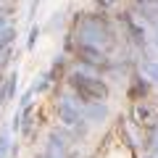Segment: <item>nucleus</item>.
<instances>
[{
  "instance_id": "nucleus-2",
  "label": "nucleus",
  "mask_w": 158,
  "mask_h": 158,
  "mask_svg": "<svg viewBox=\"0 0 158 158\" xmlns=\"http://www.w3.org/2000/svg\"><path fill=\"white\" fill-rule=\"evenodd\" d=\"M69 87L77 92V98L82 103H106V98H108L106 82L92 77V74H87V71H82V69L69 77Z\"/></svg>"
},
{
  "instance_id": "nucleus-7",
  "label": "nucleus",
  "mask_w": 158,
  "mask_h": 158,
  "mask_svg": "<svg viewBox=\"0 0 158 158\" xmlns=\"http://www.w3.org/2000/svg\"><path fill=\"white\" fill-rule=\"evenodd\" d=\"M140 74L148 79V82L158 85V61H156V58H145V61H140Z\"/></svg>"
},
{
  "instance_id": "nucleus-17",
  "label": "nucleus",
  "mask_w": 158,
  "mask_h": 158,
  "mask_svg": "<svg viewBox=\"0 0 158 158\" xmlns=\"http://www.w3.org/2000/svg\"><path fill=\"white\" fill-rule=\"evenodd\" d=\"M40 158H42V156H40Z\"/></svg>"
},
{
  "instance_id": "nucleus-6",
  "label": "nucleus",
  "mask_w": 158,
  "mask_h": 158,
  "mask_svg": "<svg viewBox=\"0 0 158 158\" xmlns=\"http://www.w3.org/2000/svg\"><path fill=\"white\" fill-rule=\"evenodd\" d=\"M121 27L127 29V34H129L135 42H140V45H145V29H142V24H137L135 19L129 16V13H124L121 16Z\"/></svg>"
},
{
  "instance_id": "nucleus-4",
  "label": "nucleus",
  "mask_w": 158,
  "mask_h": 158,
  "mask_svg": "<svg viewBox=\"0 0 158 158\" xmlns=\"http://www.w3.org/2000/svg\"><path fill=\"white\" fill-rule=\"evenodd\" d=\"M74 50H77L79 63H85V66H92V69H106V66H111L106 50H100V48H92V45H85V42H77V45H74Z\"/></svg>"
},
{
  "instance_id": "nucleus-8",
  "label": "nucleus",
  "mask_w": 158,
  "mask_h": 158,
  "mask_svg": "<svg viewBox=\"0 0 158 158\" xmlns=\"http://www.w3.org/2000/svg\"><path fill=\"white\" fill-rule=\"evenodd\" d=\"M13 37H16V29H13L11 24H8V27L3 29V32H0V50H6V48L13 42Z\"/></svg>"
},
{
  "instance_id": "nucleus-10",
  "label": "nucleus",
  "mask_w": 158,
  "mask_h": 158,
  "mask_svg": "<svg viewBox=\"0 0 158 158\" xmlns=\"http://www.w3.org/2000/svg\"><path fill=\"white\" fill-rule=\"evenodd\" d=\"M8 145H11V137H8V132H6V135H0V158H6Z\"/></svg>"
},
{
  "instance_id": "nucleus-11",
  "label": "nucleus",
  "mask_w": 158,
  "mask_h": 158,
  "mask_svg": "<svg viewBox=\"0 0 158 158\" xmlns=\"http://www.w3.org/2000/svg\"><path fill=\"white\" fill-rule=\"evenodd\" d=\"M37 37H40V27H32V32H29V40H27V48H29V50L34 48V42H37Z\"/></svg>"
},
{
  "instance_id": "nucleus-9",
  "label": "nucleus",
  "mask_w": 158,
  "mask_h": 158,
  "mask_svg": "<svg viewBox=\"0 0 158 158\" xmlns=\"http://www.w3.org/2000/svg\"><path fill=\"white\" fill-rule=\"evenodd\" d=\"M135 116H137V124H148L145 118H150L153 113H150V108H148V106H137L135 108Z\"/></svg>"
},
{
  "instance_id": "nucleus-14",
  "label": "nucleus",
  "mask_w": 158,
  "mask_h": 158,
  "mask_svg": "<svg viewBox=\"0 0 158 158\" xmlns=\"http://www.w3.org/2000/svg\"><path fill=\"white\" fill-rule=\"evenodd\" d=\"M6 27H8V19L3 16V13H0V32H3V29H6Z\"/></svg>"
},
{
  "instance_id": "nucleus-3",
  "label": "nucleus",
  "mask_w": 158,
  "mask_h": 158,
  "mask_svg": "<svg viewBox=\"0 0 158 158\" xmlns=\"http://www.w3.org/2000/svg\"><path fill=\"white\" fill-rule=\"evenodd\" d=\"M58 118H61L66 127H74V129H77V137L87 135V124H85V116H82V106H79L71 95H63L61 100H58Z\"/></svg>"
},
{
  "instance_id": "nucleus-15",
  "label": "nucleus",
  "mask_w": 158,
  "mask_h": 158,
  "mask_svg": "<svg viewBox=\"0 0 158 158\" xmlns=\"http://www.w3.org/2000/svg\"><path fill=\"white\" fill-rule=\"evenodd\" d=\"M153 42H156V45H158V27H156V37H153Z\"/></svg>"
},
{
  "instance_id": "nucleus-12",
  "label": "nucleus",
  "mask_w": 158,
  "mask_h": 158,
  "mask_svg": "<svg viewBox=\"0 0 158 158\" xmlns=\"http://www.w3.org/2000/svg\"><path fill=\"white\" fill-rule=\"evenodd\" d=\"M150 145H153V156L158 158V127L153 129V135H150Z\"/></svg>"
},
{
  "instance_id": "nucleus-1",
  "label": "nucleus",
  "mask_w": 158,
  "mask_h": 158,
  "mask_svg": "<svg viewBox=\"0 0 158 158\" xmlns=\"http://www.w3.org/2000/svg\"><path fill=\"white\" fill-rule=\"evenodd\" d=\"M77 37H79V42L100 48V50H111L113 42H116V32L108 24V19L106 16H90V13L77 19Z\"/></svg>"
},
{
  "instance_id": "nucleus-13",
  "label": "nucleus",
  "mask_w": 158,
  "mask_h": 158,
  "mask_svg": "<svg viewBox=\"0 0 158 158\" xmlns=\"http://www.w3.org/2000/svg\"><path fill=\"white\" fill-rule=\"evenodd\" d=\"M113 3H116V0H98V6H100V8H111Z\"/></svg>"
},
{
  "instance_id": "nucleus-5",
  "label": "nucleus",
  "mask_w": 158,
  "mask_h": 158,
  "mask_svg": "<svg viewBox=\"0 0 158 158\" xmlns=\"http://www.w3.org/2000/svg\"><path fill=\"white\" fill-rule=\"evenodd\" d=\"M82 116H85V121L98 124V121H103L108 116V108H106V103H82Z\"/></svg>"
},
{
  "instance_id": "nucleus-16",
  "label": "nucleus",
  "mask_w": 158,
  "mask_h": 158,
  "mask_svg": "<svg viewBox=\"0 0 158 158\" xmlns=\"http://www.w3.org/2000/svg\"><path fill=\"white\" fill-rule=\"evenodd\" d=\"M148 158H156V156H148Z\"/></svg>"
}]
</instances>
